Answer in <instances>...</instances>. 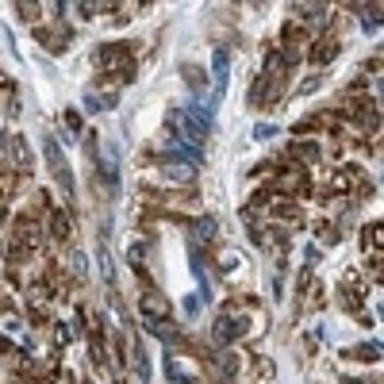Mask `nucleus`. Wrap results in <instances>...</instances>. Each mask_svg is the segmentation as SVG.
<instances>
[{
  "label": "nucleus",
  "instance_id": "1",
  "mask_svg": "<svg viewBox=\"0 0 384 384\" xmlns=\"http://www.w3.org/2000/svg\"><path fill=\"white\" fill-rule=\"evenodd\" d=\"M42 154H46V166H51V173L58 177L62 192H66V196H73V173H69V166H66V154H62V146L51 139V134L42 139Z\"/></svg>",
  "mask_w": 384,
  "mask_h": 384
},
{
  "label": "nucleus",
  "instance_id": "2",
  "mask_svg": "<svg viewBox=\"0 0 384 384\" xmlns=\"http://www.w3.org/2000/svg\"><path fill=\"white\" fill-rule=\"evenodd\" d=\"M142 308V323H169V315H173V304H169V296H162L158 288H146L139 300Z\"/></svg>",
  "mask_w": 384,
  "mask_h": 384
},
{
  "label": "nucleus",
  "instance_id": "3",
  "mask_svg": "<svg viewBox=\"0 0 384 384\" xmlns=\"http://www.w3.org/2000/svg\"><path fill=\"white\" fill-rule=\"evenodd\" d=\"M211 77H216V92H211V101H208V116H216L219 108V96L227 92V77H231V54L219 46L216 54H211Z\"/></svg>",
  "mask_w": 384,
  "mask_h": 384
},
{
  "label": "nucleus",
  "instance_id": "4",
  "mask_svg": "<svg viewBox=\"0 0 384 384\" xmlns=\"http://www.w3.org/2000/svg\"><path fill=\"white\" fill-rule=\"evenodd\" d=\"M243 315H238V311H227L223 319H219L216 323V342H231V338H238V334H243Z\"/></svg>",
  "mask_w": 384,
  "mask_h": 384
},
{
  "label": "nucleus",
  "instance_id": "5",
  "mask_svg": "<svg viewBox=\"0 0 384 384\" xmlns=\"http://www.w3.org/2000/svg\"><path fill=\"white\" fill-rule=\"evenodd\" d=\"M273 189H277V192H288V196H300V192L308 189V177H304L300 169H288V173H281V177L273 181Z\"/></svg>",
  "mask_w": 384,
  "mask_h": 384
},
{
  "label": "nucleus",
  "instance_id": "6",
  "mask_svg": "<svg viewBox=\"0 0 384 384\" xmlns=\"http://www.w3.org/2000/svg\"><path fill=\"white\" fill-rule=\"evenodd\" d=\"M166 162H189V166H200V150H192V146H184V142H169L166 150Z\"/></svg>",
  "mask_w": 384,
  "mask_h": 384
},
{
  "label": "nucleus",
  "instance_id": "7",
  "mask_svg": "<svg viewBox=\"0 0 384 384\" xmlns=\"http://www.w3.org/2000/svg\"><path fill=\"white\" fill-rule=\"evenodd\" d=\"M162 173H166L169 181H181V184H189L192 177H196V166H177V162H162Z\"/></svg>",
  "mask_w": 384,
  "mask_h": 384
},
{
  "label": "nucleus",
  "instance_id": "8",
  "mask_svg": "<svg viewBox=\"0 0 384 384\" xmlns=\"http://www.w3.org/2000/svg\"><path fill=\"white\" fill-rule=\"evenodd\" d=\"M381 19H384V4H361V27L365 31H373Z\"/></svg>",
  "mask_w": 384,
  "mask_h": 384
},
{
  "label": "nucleus",
  "instance_id": "9",
  "mask_svg": "<svg viewBox=\"0 0 384 384\" xmlns=\"http://www.w3.org/2000/svg\"><path fill=\"white\" fill-rule=\"evenodd\" d=\"M211 234H216V219H196L192 223V243H208Z\"/></svg>",
  "mask_w": 384,
  "mask_h": 384
},
{
  "label": "nucleus",
  "instance_id": "10",
  "mask_svg": "<svg viewBox=\"0 0 384 384\" xmlns=\"http://www.w3.org/2000/svg\"><path fill=\"white\" fill-rule=\"evenodd\" d=\"M334 54H338V42H331V39H323L315 46V62H326V58H334Z\"/></svg>",
  "mask_w": 384,
  "mask_h": 384
},
{
  "label": "nucleus",
  "instance_id": "11",
  "mask_svg": "<svg viewBox=\"0 0 384 384\" xmlns=\"http://www.w3.org/2000/svg\"><path fill=\"white\" fill-rule=\"evenodd\" d=\"M296 154H300V158H308V162H319V154H323V150H319L315 142H296Z\"/></svg>",
  "mask_w": 384,
  "mask_h": 384
},
{
  "label": "nucleus",
  "instance_id": "12",
  "mask_svg": "<svg viewBox=\"0 0 384 384\" xmlns=\"http://www.w3.org/2000/svg\"><path fill=\"white\" fill-rule=\"evenodd\" d=\"M369 243H373V246H384V227H373V231H369Z\"/></svg>",
  "mask_w": 384,
  "mask_h": 384
},
{
  "label": "nucleus",
  "instance_id": "13",
  "mask_svg": "<svg viewBox=\"0 0 384 384\" xmlns=\"http://www.w3.org/2000/svg\"><path fill=\"white\" fill-rule=\"evenodd\" d=\"M254 134H258V139H269V134H277V127H269V123H261V127H258V131H254Z\"/></svg>",
  "mask_w": 384,
  "mask_h": 384
},
{
  "label": "nucleus",
  "instance_id": "14",
  "mask_svg": "<svg viewBox=\"0 0 384 384\" xmlns=\"http://www.w3.org/2000/svg\"><path fill=\"white\" fill-rule=\"evenodd\" d=\"M346 384H358V381H346Z\"/></svg>",
  "mask_w": 384,
  "mask_h": 384
}]
</instances>
